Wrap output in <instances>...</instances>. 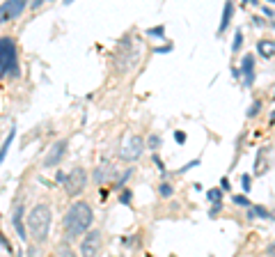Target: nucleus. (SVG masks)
I'll list each match as a JSON object with an SVG mask.
<instances>
[{"instance_id": "1", "label": "nucleus", "mask_w": 275, "mask_h": 257, "mask_svg": "<svg viewBox=\"0 0 275 257\" xmlns=\"http://www.w3.org/2000/svg\"><path fill=\"white\" fill-rule=\"evenodd\" d=\"M92 223H94V211L85 200H73L65 211L62 218V232L67 234V239H78L85 236L90 232Z\"/></svg>"}, {"instance_id": "2", "label": "nucleus", "mask_w": 275, "mask_h": 257, "mask_svg": "<svg viewBox=\"0 0 275 257\" xmlns=\"http://www.w3.org/2000/svg\"><path fill=\"white\" fill-rule=\"evenodd\" d=\"M142 58V42L133 34H124V37L117 42L115 53H112V62H115V69L120 74H129L138 67Z\"/></svg>"}, {"instance_id": "3", "label": "nucleus", "mask_w": 275, "mask_h": 257, "mask_svg": "<svg viewBox=\"0 0 275 257\" xmlns=\"http://www.w3.org/2000/svg\"><path fill=\"white\" fill-rule=\"evenodd\" d=\"M51 223H53V211H51V205H46V202H37V205L28 211L26 225H28V232H30L32 241L37 246L46 244L48 232H51Z\"/></svg>"}, {"instance_id": "4", "label": "nucleus", "mask_w": 275, "mask_h": 257, "mask_svg": "<svg viewBox=\"0 0 275 257\" xmlns=\"http://www.w3.org/2000/svg\"><path fill=\"white\" fill-rule=\"evenodd\" d=\"M18 74H21V69H18L16 42L12 37H0V78H16Z\"/></svg>"}, {"instance_id": "5", "label": "nucleus", "mask_w": 275, "mask_h": 257, "mask_svg": "<svg viewBox=\"0 0 275 257\" xmlns=\"http://www.w3.org/2000/svg\"><path fill=\"white\" fill-rule=\"evenodd\" d=\"M87 170L85 168H81V166H76V168H71V170L65 175V181H62V189H65V193L69 197H78L83 191H85V186H87Z\"/></svg>"}, {"instance_id": "6", "label": "nucleus", "mask_w": 275, "mask_h": 257, "mask_svg": "<svg viewBox=\"0 0 275 257\" xmlns=\"http://www.w3.org/2000/svg\"><path fill=\"white\" fill-rule=\"evenodd\" d=\"M145 150H147L145 138L138 136V133H133V136L126 138L124 145L120 147V159L126 161V163H133V161H138L142 154H145Z\"/></svg>"}, {"instance_id": "7", "label": "nucleus", "mask_w": 275, "mask_h": 257, "mask_svg": "<svg viewBox=\"0 0 275 257\" xmlns=\"http://www.w3.org/2000/svg\"><path fill=\"white\" fill-rule=\"evenodd\" d=\"M101 246H103L101 230H90L83 236L81 246H78V253H81V257H96L101 253Z\"/></svg>"}, {"instance_id": "8", "label": "nucleus", "mask_w": 275, "mask_h": 257, "mask_svg": "<svg viewBox=\"0 0 275 257\" xmlns=\"http://www.w3.org/2000/svg\"><path fill=\"white\" fill-rule=\"evenodd\" d=\"M67 147H69L67 138H60V140L53 142L51 150H48L46 156H44V168H55V166H60V161L65 159V154H67Z\"/></svg>"}, {"instance_id": "9", "label": "nucleus", "mask_w": 275, "mask_h": 257, "mask_svg": "<svg viewBox=\"0 0 275 257\" xmlns=\"http://www.w3.org/2000/svg\"><path fill=\"white\" fill-rule=\"evenodd\" d=\"M28 3L26 0H7V3H0V26L5 21H12V19L21 16L26 12Z\"/></svg>"}, {"instance_id": "10", "label": "nucleus", "mask_w": 275, "mask_h": 257, "mask_svg": "<svg viewBox=\"0 0 275 257\" xmlns=\"http://www.w3.org/2000/svg\"><path fill=\"white\" fill-rule=\"evenodd\" d=\"M23 214H26V207L18 202V205L12 209V225H14V230H16V234L26 241L28 239V227H26V218H23Z\"/></svg>"}, {"instance_id": "11", "label": "nucleus", "mask_w": 275, "mask_h": 257, "mask_svg": "<svg viewBox=\"0 0 275 257\" xmlns=\"http://www.w3.org/2000/svg\"><path fill=\"white\" fill-rule=\"evenodd\" d=\"M239 76H241V81H243V85L245 87H250L254 83V56H245L243 58V62H241V69H239Z\"/></svg>"}, {"instance_id": "12", "label": "nucleus", "mask_w": 275, "mask_h": 257, "mask_svg": "<svg viewBox=\"0 0 275 257\" xmlns=\"http://www.w3.org/2000/svg\"><path fill=\"white\" fill-rule=\"evenodd\" d=\"M112 175H115V168H112L110 163H103V166H99L94 170V177H92V179H94V184L101 186V184H106V181L110 179Z\"/></svg>"}, {"instance_id": "13", "label": "nucleus", "mask_w": 275, "mask_h": 257, "mask_svg": "<svg viewBox=\"0 0 275 257\" xmlns=\"http://www.w3.org/2000/svg\"><path fill=\"white\" fill-rule=\"evenodd\" d=\"M232 14H234V5H232V3H225V7H223V19H220V26H218V34H223L225 30H227L229 21H232Z\"/></svg>"}, {"instance_id": "14", "label": "nucleus", "mask_w": 275, "mask_h": 257, "mask_svg": "<svg viewBox=\"0 0 275 257\" xmlns=\"http://www.w3.org/2000/svg\"><path fill=\"white\" fill-rule=\"evenodd\" d=\"M14 138H16V126H12L9 128V136L5 138V142H3V147H0V166H3V161H5V156H7V152H9V147H12V142H14Z\"/></svg>"}, {"instance_id": "15", "label": "nucleus", "mask_w": 275, "mask_h": 257, "mask_svg": "<svg viewBox=\"0 0 275 257\" xmlns=\"http://www.w3.org/2000/svg\"><path fill=\"white\" fill-rule=\"evenodd\" d=\"M257 51H259V56L262 58H273L275 56V42H259L257 44Z\"/></svg>"}, {"instance_id": "16", "label": "nucleus", "mask_w": 275, "mask_h": 257, "mask_svg": "<svg viewBox=\"0 0 275 257\" xmlns=\"http://www.w3.org/2000/svg\"><path fill=\"white\" fill-rule=\"evenodd\" d=\"M206 197L213 202V207H223V191L220 189H211L209 193H206Z\"/></svg>"}, {"instance_id": "17", "label": "nucleus", "mask_w": 275, "mask_h": 257, "mask_svg": "<svg viewBox=\"0 0 275 257\" xmlns=\"http://www.w3.org/2000/svg\"><path fill=\"white\" fill-rule=\"evenodd\" d=\"M252 214H254V218H271L268 209H264L262 205H252Z\"/></svg>"}, {"instance_id": "18", "label": "nucleus", "mask_w": 275, "mask_h": 257, "mask_svg": "<svg viewBox=\"0 0 275 257\" xmlns=\"http://www.w3.org/2000/svg\"><path fill=\"white\" fill-rule=\"evenodd\" d=\"M57 257H76V253L71 250V246L69 244H62L60 248H57Z\"/></svg>"}, {"instance_id": "19", "label": "nucleus", "mask_w": 275, "mask_h": 257, "mask_svg": "<svg viewBox=\"0 0 275 257\" xmlns=\"http://www.w3.org/2000/svg\"><path fill=\"white\" fill-rule=\"evenodd\" d=\"M159 147H161V136H156V133H154V136H149V140H147V150H159Z\"/></svg>"}, {"instance_id": "20", "label": "nucleus", "mask_w": 275, "mask_h": 257, "mask_svg": "<svg viewBox=\"0 0 275 257\" xmlns=\"http://www.w3.org/2000/svg\"><path fill=\"white\" fill-rule=\"evenodd\" d=\"M232 200H234V205H239V207H245V209H250V207H252V202H250V200H248V197H245V195H234Z\"/></svg>"}, {"instance_id": "21", "label": "nucleus", "mask_w": 275, "mask_h": 257, "mask_svg": "<svg viewBox=\"0 0 275 257\" xmlns=\"http://www.w3.org/2000/svg\"><path fill=\"white\" fill-rule=\"evenodd\" d=\"M131 197H133V193H131L129 189H122V193H120V205H131Z\"/></svg>"}, {"instance_id": "22", "label": "nucleus", "mask_w": 275, "mask_h": 257, "mask_svg": "<svg viewBox=\"0 0 275 257\" xmlns=\"http://www.w3.org/2000/svg\"><path fill=\"white\" fill-rule=\"evenodd\" d=\"M262 111V101H252V106L248 108V117H257Z\"/></svg>"}, {"instance_id": "23", "label": "nucleus", "mask_w": 275, "mask_h": 257, "mask_svg": "<svg viewBox=\"0 0 275 257\" xmlns=\"http://www.w3.org/2000/svg\"><path fill=\"white\" fill-rule=\"evenodd\" d=\"M241 44H243V32L237 30V34H234V44H232V51L237 53L239 48H241Z\"/></svg>"}, {"instance_id": "24", "label": "nucleus", "mask_w": 275, "mask_h": 257, "mask_svg": "<svg viewBox=\"0 0 275 257\" xmlns=\"http://www.w3.org/2000/svg\"><path fill=\"white\" fill-rule=\"evenodd\" d=\"M254 168H257V170H254L257 175H264V150H259V154H257V166H254Z\"/></svg>"}, {"instance_id": "25", "label": "nucleus", "mask_w": 275, "mask_h": 257, "mask_svg": "<svg viewBox=\"0 0 275 257\" xmlns=\"http://www.w3.org/2000/svg\"><path fill=\"white\" fill-rule=\"evenodd\" d=\"M159 193H161L163 197H170V195H174V189H172L170 184H161V186H159Z\"/></svg>"}, {"instance_id": "26", "label": "nucleus", "mask_w": 275, "mask_h": 257, "mask_svg": "<svg viewBox=\"0 0 275 257\" xmlns=\"http://www.w3.org/2000/svg\"><path fill=\"white\" fill-rule=\"evenodd\" d=\"M241 184H243V191L248 193L250 189H252V177H250V175H243V177H241Z\"/></svg>"}, {"instance_id": "27", "label": "nucleus", "mask_w": 275, "mask_h": 257, "mask_svg": "<svg viewBox=\"0 0 275 257\" xmlns=\"http://www.w3.org/2000/svg\"><path fill=\"white\" fill-rule=\"evenodd\" d=\"M151 34V37H161L163 39V34H165V30H163V26H159V28H149V30H147Z\"/></svg>"}, {"instance_id": "28", "label": "nucleus", "mask_w": 275, "mask_h": 257, "mask_svg": "<svg viewBox=\"0 0 275 257\" xmlns=\"http://www.w3.org/2000/svg\"><path fill=\"white\" fill-rule=\"evenodd\" d=\"M28 257H42V250H39V246H30V248H28Z\"/></svg>"}, {"instance_id": "29", "label": "nucleus", "mask_w": 275, "mask_h": 257, "mask_svg": "<svg viewBox=\"0 0 275 257\" xmlns=\"http://www.w3.org/2000/svg\"><path fill=\"white\" fill-rule=\"evenodd\" d=\"M174 138H176V142H179V145H184V142H186V133L184 131H176Z\"/></svg>"}, {"instance_id": "30", "label": "nucleus", "mask_w": 275, "mask_h": 257, "mask_svg": "<svg viewBox=\"0 0 275 257\" xmlns=\"http://www.w3.org/2000/svg\"><path fill=\"white\" fill-rule=\"evenodd\" d=\"M266 255L268 257H275V241H271V244L266 246Z\"/></svg>"}, {"instance_id": "31", "label": "nucleus", "mask_w": 275, "mask_h": 257, "mask_svg": "<svg viewBox=\"0 0 275 257\" xmlns=\"http://www.w3.org/2000/svg\"><path fill=\"white\" fill-rule=\"evenodd\" d=\"M0 244H3V246H5V248H7V250H9V253H12V246H9V241H7V239H5V236H3V232H0Z\"/></svg>"}, {"instance_id": "32", "label": "nucleus", "mask_w": 275, "mask_h": 257, "mask_svg": "<svg viewBox=\"0 0 275 257\" xmlns=\"http://www.w3.org/2000/svg\"><path fill=\"white\" fill-rule=\"evenodd\" d=\"M271 122H273V124H275V111H273V115H271Z\"/></svg>"}, {"instance_id": "33", "label": "nucleus", "mask_w": 275, "mask_h": 257, "mask_svg": "<svg viewBox=\"0 0 275 257\" xmlns=\"http://www.w3.org/2000/svg\"><path fill=\"white\" fill-rule=\"evenodd\" d=\"M273 97H275V95H273Z\"/></svg>"}]
</instances>
